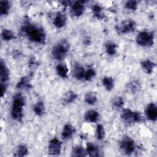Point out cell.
Segmentation results:
<instances>
[{"label": "cell", "mask_w": 157, "mask_h": 157, "mask_svg": "<svg viewBox=\"0 0 157 157\" xmlns=\"http://www.w3.org/2000/svg\"><path fill=\"white\" fill-rule=\"evenodd\" d=\"M21 31L25 36L31 42L37 44H44L45 43L47 35L44 28L40 26L29 20H26L21 27Z\"/></svg>", "instance_id": "cell-1"}, {"label": "cell", "mask_w": 157, "mask_h": 157, "mask_svg": "<svg viewBox=\"0 0 157 157\" xmlns=\"http://www.w3.org/2000/svg\"><path fill=\"white\" fill-rule=\"evenodd\" d=\"M25 105V100L21 93H17L13 96L10 109V115L13 120L18 122L22 121Z\"/></svg>", "instance_id": "cell-2"}, {"label": "cell", "mask_w": 157, "mask_h": 157, "mask_svg": "<svg viewBox=\"0 0 157 157\" xmlns=\"http://www.w3.org/2000/svg\"><path fill=\"white\" fill-rule=\"evenodd\" d=\"M70 48L69 43L66 39H62L58 42L52 49V57L56 61L63 60L67 55Z\"/></svg>", "instance_id": "cell-3"}, {"label": "cell", "mask_w": 157, "mask_h": 157, "mask_svg": "<svg viewBox=\"0 0 157 157\" xmlns=\"http://www.w3.org/2000/svg\"><path fill=\"white\" fill-rule=\"evenodd\" d=\"M120 117L122 121L127 124L140 123L144 121V117L139 112L132 110L129 108L123 109Z\"/></svg>", "instance_id": "cell-4"}, {"label": "cell", "mask_w": 157, "mask_h": 157, "mask_svg": "<svg viewBox=\"0 0 157 157\" xmlns=\"http://www.w3.org/2000/svg\"><path fill=\"white\" fill-rule=\"evenodd\" d=\"M119 148L123 155H131L135 151L136 144L132 137L129 136H124L120 141Z\"/></svg>", "instance_id": "cell-5"}, {"label": "cell", "mask_w": 157, "mask_h": 157, "mask_svg": "<svg viewBox=\"0 0 157 157\" xmlns=\"http://www.w3.org/2000/svg\"><path fill=\"white\" fill-rule=\"evenodd\" d=\"M155 35L153 32L149 31H142L136 37V42L137 45L143 47H151L154 44Z\"/></svg>", "instance_id": "cell-6"}, {"label": "cell", "mask_w": 157, "mask_h": 157, "mask_svg": "<svg viewBox=\"0 0 157 157\" xmlns=\"http://www.w3.org/2000/svg\"><path fill=\"white\" fill-rule=\"evenodd\" d=\"M10 78V72L9 68L2 59L0 61V83L1 88V97L6 94L8 87Z\"/></svg>", "instance_id": "cell-7"}, {"label": "cell", "mask_w": 157, "mask_h": 157, "mask_svg": "<svg viewBox=\"0 0 157 157\" xmlns=\"http://www.w3.org/2000/svg\"><path fill=\"white\" fill-rule=\"evenodd\" d=\"M136 28V23L131 19L125 20L116 26V31L120 35L128 34L133 33Z\"/></svg>", "instance_id": "cell-8"}, {"label": "cell", "mask_w": 157, "mask_h": 157, "mask_svg": "<svg viewBox=\"0 0 157 157\" xmlns=\"http://www.w3.org/2000/svg\"><path fill=\"white\" fill-rule=\"evenodd\" d=\"M85 1H72L70 6V14L73 17H79L83 15L85 9Z\"/></svg>", "instance_id": "cell-9"}, {"label": "cell", "mask_w": 157, "mask_h": 157, "mask_svg": "<svg viewBox=\"0 0 157 157\" xmlns=\"http://www.w3.org/2000/svg\"><path fill=\"white\" fill-rule=\"evenodd\" d=\"M62 150V142L57 137L52 138L48 143V152L50 155L58 156Z\"/></svg>", "instance_id": "cell-10"}, {"label": "cell", "mask_w": 157, "mask_h": 157, "mask_svg": "<svg viewBox=\"0 0 157 157\" xmlns=\"http://www.w3.org/2000/svg\"><path fill=\"white\" fill-rule=\"evenodd\" d=\"M145 114L149 121L152 122L156 121L157 120L156 105L153 102L148 104L145 109Z\"/></svg>", "instance_id": "cell-11"}, {"label": "cell", "mask_w": 157, "mask_h": 157, "mask_svg": "<svg viewBox=\"0 0 157 157\" xmlns=\"http://www.w3.org/2000/svg\"><path fill=\"white\" fill-rule=\"evenodd\" d=\"M67 22V17L65 13L58 12H57L53 19V25L58 29L63 28Z\"/></svg>", "instance_id": "cell-12"}, {"label": "cell", "mask_w": 157, "mask_h": 157, "mask_svg": "<svg viewBox=\"0 0 157 157\" xmlns=\"http://www.w3.org/2000/svg\"><path fill=\"white\" fill-rule=\"evenodd\" d=\"M85 71L86 69L82 65L78 63L75 64L72 69L73 77L77 80H84Z\"/></svg>", "instance_id": "cell-13"}, {"label": "cell", "mask_w": 157, "mask_h": 157, "mask_svg": "<svg viewBox=\"0 0 157 157\" xmlns=\"http://www.w3.org/2000/svg\"><path fill=\"white\" fill-rule=\"evenodd\" d=\"M75 132V128L71 124H66L63 128L61 137L64 140H68L72 137Z\"/></svg>", "instance_id": "cell-14"}, {"label": "cell", "mask_w": 157, "mask_h": 157, "mask_svg": "<svg viewBox=\"0 0 157 157\" xmlns=\"http://www.w3.org/2000/svg\"><path fill=\"white\" fill-rule=\"evenodd\" d=\"M126 88L131 94L138 93L141 89V84L138 80H132L127 83Z\"/></svg>", "instance_id": "cell-15"}, {"label": "cell", "mask_w": 157, "mask_h": 157, "mask_svg": "<svg viewBox=\"0 0 157 157\" xmlns=\"http://www.w3.org/2000/svg\"><path fill=\"white\" fill-rule=\"evenodd\" d=\"M84 119L88 123H96L99 119V113L95 110H89L85 112Z\"/></svg>", "instance_id": "cell-16"}, {"label": "cell", "mask_w": 157, "mask_h": 157, "mask_svg": "<svg viewBox=\"0 0 157 157\" xmlns=\"http://www.w3.org/2000/svg\"><path fill=\"white\" fill-rule=\"evenodd\" d=\"M140 66L142 70L147 74H150L153 72L155 67V64L153 61L149 59L142 60L140 62Z\"/></svg>", "instance_id": "cell-17"}, {"label": "cell", "mask_w": 157, "mask_h": 157, "mask_svg": "<svg viewBox=\"0 0 157 157\" xmlns=\"http://www.w3.org/2000/svg\"><path fill=\"white\" fill-rule=\"evenodd\" d=\"M56 72L58 76L62 78L67 77L69 69L67 66L64 63H59L56 66Z\"/></svg>", "instance_id": "cell-18"}, {"label": "cell", "mask_w": 157, "mask_h": 157, "mask_svg": "<svg viewBox=\"0 0 157 157\" xmlns=\"http://www.w3.org/2000/svg\"><path fill=\"white\" fill-rule=\"evenodd\" d=\"M85 150L87 155L89 156L97 157L100 156V151L98 147L91 142H88L86 144V147Z\"/></svg>", "instance_id": "cell-19"}, {"label": "cell", "mask_w": 157, "mask_h": 157, "mask_svg": "<svg viewBox=\"0 0 157 157\" xmlns=\"http://www.w3.org/2000/svg\"><path fill=\"white\" fill-rule=\"evenodd\" d=\"M33 110L35 115L38 117H42L45 112V107L43 102L38 101L36 102L33 107Z\"/></svg>", "instance_id": "cell-20"}, {"label": "cell", "mask_w": 157, "mask_h": 157, "mask_svg": "<svg viewBox=\"0 0 157 157\" xmlns=\"http://www.w3.org/2000/svg\"><path fill=\"white\" fill-rule=\"evenodd\" d=\"M118 45L112 41H108L105 44V51L109 56H114L117 52Z\"/></svg>", "instance_id": "cell-21"}, {"label": "cell", "mask_w": 157, "mask_h": 157, "mask_svg": "<svg viewBox=\"0 0 157 157\" xmlns=\"http://www.w3.org/2000/svg\"><path fill=\"white\" fill-rule=\"evenodd\" d=\"M77 94L73 91H67L63 97V102L64 104H70L74 102L77 99Z\"/></svg>", "instance_id": "cell-22"}, {"label": "cell", "mask_w": 157, "mask_h": 157, "mask_svg": "<svg viewBox=\"0 0 157 157\" xmlns=\"http://www.w3.org/2000/svg\"><path fill=\"white\" fill-rule=\"evenodd\" d=\"M92 13L95 18L98 20H102L104 18L103 9L101 6L99 4H94L91 7Z\"/></svg>", "instance_id": "cell-23"}, {"label": "cell", "mask_w": 157, "mask_h": 157, "mask_svg": "<svg viewBox=\"0 0 157 157\" xmlns=\"http://www.w3.org/2000/svg\"><path fill=\"white\" fill-rule=\"evenodd\" d=\"M102 84L107 91H110L114 87V80L112 77H104L102 79Z\"/></svg>", "instance_id": "cell-24"}, {"label": "cell", "mask_w": 157, "mask_h": 157, "mask_svg": "<svg viewBox=\"0 0 157 157\" xmlns=\"http://www.w3.org/2000/svg\"><path fill=\"white\" fill-rule=\"evenodd\" d=\"M84 101L88 105H94L98 101V97L96 94L92 91L86 93L84 96Z\"/></svg>", "instance_id": "cell-25"}, {"label": "cell", "mask_w": 157, "mask_h": 157, "mask_svg": "<svg viewBox=\"0 0 157 157\" xmlns=\"http://www.w3.org/2000/svg\"><path fill=\"white\" fill-rule=\"evenodd\" d=\"M10 2L7 0H1L0 1V14L1 16L7 15L10 9Z\"/></svg>", "instance_id": "cell-26"}, {"label": "cell", "mask_w": 157, "mask_h": 157, "mask_svg": "<svg viewBox=\"0 0 157 157\" xmlns=\"http://www.w3.org/2000/svg\"><path fill=\"white\" fill-rule=\"evenodd\" d=\"M71 156H87L86 150L80 145H76L72 148V151H71Z\"/></svg>", "instance_id": "cell-27"}, {"label": "cell", "mask_w": 157, "mask_h": 157, "mask_svg": "<svg viewBox=\"0 0 157 157\" xmlns=\"http://www.w3.org/2000/svg\"><path fill=\"white\" fill-rule=\"evenodd\" d=\"M15 37L14 33L9 29H3L1 31V38L4 41H10Z\"/></svg>", "instance_id": "cell-28"}, {"label": "cell", "mask_w": 157, "mask_h": 157, "mask_svg": "<svg viewBox=\"0 0 157 157\" xmlns=\"http://www.w3.org/2000/svg\"><path fill=\"white\" fill-rule=\"evenodd\" d=\"M17 88L18 89H29L31 85L29 82V79L27 77H23L20 78L19 82L17 83Z\"/></svg>", "instance_id": "cell-29"}, {"label": "cell", "mask_w": 157, "mask_h": 157, "mask_svg": "<svg viewBox=\"0 0 157 157\" xmlns=\"http://www.w3.org/2000/svg\"><path fill=\"white\" fill-rule=\"evenodd\" d=\"M112 104L115 109H120L124 105V99L121 96H116L112 99Z\"/></svg>", "instance_id": "cell-30"}, {"label": "cell", "mask_w": 157, "mask_h": 157, "mask_svg": "<svg viewBox=\"0 0 157 157\" xmlns=\"http://www.w3.org/2000/svg\"><path fill=\"white\" fill-rule=\"evenodd\" d=\"M105 136V131L104 127L102 124H99L97 125L96 128V137L99 140H102L104 139Z\"/></svg>", "instance_id": "cell-31"}, {"label": "cell", "mask_w": 157, "mask_h": 157, "mask_svg": "<svg viewBox=\"0 0 157 157\" xmlns=\"http://www.w3.org/2000/svg\"><path fill=\"white\" fill-rule=\"evenodd\" d=\"M28 153V149L27 147L25 145H20L17 147L15 154L14 155L18 157H23V156H26Z\"/></svg>", "instance_id": "cell-32"}, {"label": "cell", "mask_w": 157, "mask_h": 157, "mask_svg": "<svg viewBox=\"0 0 157 157\" xmlns=\"http://www.w3.org/2000/svg\"><path fill=\"white\" fill-rule=\"evenodd\" d=\"M138 7V2L137 1H128L124 4V8L129 11H136Z\"/></svg>", "instance_id": "cell-33"}, {"label": "cell", "mask_w": 157, "mask_h": 157, "mask_svg": "<svg viewBox=\"0 0 157 157\" xmlns=\"http://www.w3.org/2000/svg\"><path fill=\"white\" fill-rule=\"evenodd\" d=\"M96 71L93 67H90L85 71V78L84 80L86 81H91L93 78H94L96 75Z\"/></svg>", "instance_id": "cell-34"}, {"label": "cell", "mask_w": 157, "mask_h": 157, "mask_svg": "<svg viewBox=\"0 0 157 157\" xmlns=\"http://www.w3.org/2000/svg\"><path fill=\"white\" fill-rule=\"evenodd\" d=\"M83 43H84L85 44H86V45H89V44L91 43V40H90L88 37H86L84 38V39H83Z\"/></svg>", "instance_id": "cell-35"}]
</instances>
